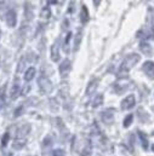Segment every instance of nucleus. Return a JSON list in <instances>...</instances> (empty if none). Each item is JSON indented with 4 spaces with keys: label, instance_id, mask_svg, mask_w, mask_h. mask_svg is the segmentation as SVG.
Listing matches in <instances>:
<instances>
[{
    "label": "nucleus",
    "instance_id": "f257e3e1",
    "mask_svg": "<svg viewBox=\"0 0 154 156\" xmlns=\"http://www.w3.org/2000/svg\"><path fill=\"white\" fill-rule=\"evenodd\" d=\"M142 35V39H154V9L149 7L146 17V24L142 32H140L138 37Z\"/></svg>",
    "mask_w": 154,
    "mask_h": 156
},
{
    "label": "nucleus",
    "instance_id": "f03ea898",
    "mask_svg": "<svg viewBox=\"0 0 154 156\" xmlns=\"http://www.w3.org/2000/svg\"><path fill=\"white\" fill-rule=\"evenodd\" d=\"M140 59H141V56L137 55V53H131V55H129V56L124 59V62L121 63L120 72H121V73H129V70H130L132 67H135V66L137 64V62H140Z\"/></svg>",
    "mask_w": 154,
    "mask_h": 156
},
{
    "label": "nucleus",
    "instance_id": "7ed1b4c3",
    "mask_svg": "<svg viewBox=\"0 0 154 156\" xmlns=\"http://www.w3.org/2000/svg\"><path fill=\"white\" fill-rule=\"evenodd\" d=\"M135 104H136L135 96H134V94H130V96H127V97H125V98L123 99L120 107H121L123 110H129V109H132V108L135 107Z\"/></svg>",
    "mask_w": 154,
    "mask_h": 156
},
{
    "label": "nucleus",
    "instance_id": "20e7f679",
    "mask_svg": "<svg viewBox=\"0 0 154 156\" xmlns=\"http://www.w3.org/2000/svg\"><path fill=\"white\" fill-rule=\"evenodd\" d=\"M5 21H6V23H7L9 27H11V28L15 27L16 23H17V15H16V11H13V10H9V11L6 12Z\"/></svg>",
    "mask_w": 154,
    "mask_h": 156
},
{
    "label": "nucleus",
    "instance_id": "39448f33",
    "mask_svg": "<svg viewBox=\"0 0 154 156\" xmlns=\"http://www.w3.org/2000/svg\"><path fill=\"white\" fill-rule=\"evenodd\" d=\"M142 70L143 73L148 76L149 79H154V63L151 61H147L143 63L142 66Z\"/></svg>",
    "mask_w": 154,
    "mask_h": 156
},
{
    "label": "nucleus",
    "instance_id": "423d86ee",
    "mask_svg": "<svg viewBox=\"0 0 154 156\" xmlns=\"http://www.w3.org/2000/svg\"><path fill=\"white\" fill-rule=\"evenodd\" d=\"M71 67H72L71 61H69V59H64V61L61 63V66H60V72H61V74H62V75L68 74V72L71 70Z\"/></svg>",
    "mask_w": 154,
    "mask_h": 156
},
{
    "label": "nucleus",
    "instance_id": "0eeeda50",
    "mask_svg": "<svg viewBox=\"0 0 154 156\" xmlns=\"http://www.w3.org/2000/svg\"><path fill=\"white\" fill-rule=\"evenodd\" d=\"M51 58L55 62H57L60 59V55H58V40H56V42L51 47Z\"/></svg>",
    "mask_w": 154,
    "mask_h": 156
},
{
    "label": "nucleus",
    "instance_id": "6e6552de",
    "mask_svg": "<svg viewBox=\"0 0 154 156\" xmlns=\"http://www.w3.org/2000/svg\"><path fill=\"white\" fill-rule=\"evenodd\" d=\"M140 48L142 50V52H143L146 56H151V55H152V47H151L149 42L141 41V44H140Z\"/></svg>",
    "mask_w": 154,
    "mask_h": 156
},
{
    "label": "nucleus",
    "instance_id": "1a4fd4ad",
    "mask_svg": "<svg viewBox=\"0 0 154 156\" xmlns=\"http://www.w3.org/2000/svg\"><path fill=\"white\" fill-rule=\"evenodd\" d=\"M35 68L34 67H31V68H28L27 70H26V73H24V80L26 81H32L33 78L35 76Z\"/></svg>",
    "mask_w": 154,
    "mask_h": 156
},
{
    "label": "nucleus",
    "instance_id": "9d476101",
    "mask_svg": "<svg viewBox=\"0 0 154 156\" xmlns=\"http://www.w3.org/2000/svg\"><path fill=\"white\" fill-rule=\"evenodd\" d=\"M80 20H81V23H82V24H85V23L89 21V12H87L86 6H84V5H82V7H81V15H80Z\"/></svg>",
    "mask_w": 154,
    "mask_h": 156
},
{
    "label": "nucleus",
    "instance_id": "9b49d317",
    "mask_svg": "<svg viewBox=\"0 0 154 156\" xmlns=\"http://www.w3.org/2000/svg\"><path fill=\"white\" fill-rule=\"evenodd\" d=\"M96 87H97V80H96V79H94V80H91V81H90L89 86L86 87V94L92 93V92L96 90Z\"/></svg>",
    "mask_w": 154,
    "mask_h": 156
},
{
    "label": "nucleus",
    "instance_id": "f8f14e48",
    "mask_svg": "<svg viewBox=\"0 0 154 156\" xmlns=\"http://www.w3.org/2000/svg\"><path fill=\"white\" fill-rule=\"evenodd\" d=\"M138 136H140V139H141V143H142V148H143V149H147L148 145H149V143H148V139H147L146 134H145L143 132L138 131Z\"/></svg>",
    "mask_w": 154,
    "mask_h": 156
},
{
    "label": "nucleus",
    "instance_id": "ddd939ff",
    "mask_svg": "<svg viewBox=\"0 0 154 156\" xmlns=\"http://www.w3.org/2000/svg\"><path fill=\"white\" fill-rule=\"evenodd\" d=\"M113 110L114 109H107L103 114H102V117L106 122H109L111 120H113Z\"/></svg>",
    "mask_w": 154,
    "mask_h": 156
},
{
    "label": "nucleus",
    "instance_id": "4468645a",
    "mask_svg": "<svg viewBox=\"0 0 154 156\" xmlns=\"http://www.w3.org/2000/svg\"><path fill=\"white\" fill-rule=\"evenodd\" d=\"M81 38H82L81 30H78L77 35L74 37V42H75V46H74V51H78V50H79V46H80V42H81Z\"/></svg>",
    "mask_w": 154,
    "mask_h": 156
},
{
    "label": "nucleus",
    "instance_id": "2eb2a0df",
    "mask_svg": "<svg viewBox=\"0 0 154 156\" xmlns=\"http://www.w3.org/2000/svg\"><path fill=\"white\" fill-rule=\"evenodd\" d=\"M132 121H134V115H132V114H129L127 116L125 117V120H124V122H123V126H124L125 128H127V127L132 123Z\"/></svg>",
    "mask_w": 154,
    "mask_h": 156
},
{
    "label": "nucleus",
    "instance_id": "dca6fc26",
    "mask_svg": "<svg viewBox=\"0 0 154 156\" xmlns=\"http://www.w3.org/2000/svg\"><path fill=\"white\" fill-rule=\"evenodd\" d=\"M102 99H103V96H102V94H98V96L95 98V102L92 103V107H95V108L98 107V105L102 103Z\"/></svg>",
    "mask_w": 154,
    "mask_h": 156
},
{
    "label": "nucleus",
    "instance_id": "f3484780",
    "mask_svg": "<svg viewBox=\"0 0 154 156\" xmlns=\"http://www.w3.org/2000/svg\"><path fill=\"white\" fill-rule=\"evenodd\" d=\"M9 138H10L9 133H5V134L2 136V138H1V145H2V147H6V145H7V143H9Z\"/></svg>",
    "mask_w": 154,
    "mask_h": 156
},
{
    "label": "nucleus",
    "instance_id": "a211bd4d",
    "mask_svg": "<svg viewBox=\"0 0 154 156\" xmlns=\"http://www.w3.org/2000/svg\"><path fill=\"white\" fill-rule=\"evenodd\" d=\"M53 155L55 156H66V153H64V150H62V149H56V150L53 151Z\"/></svg>",
    "mask_w": 154,
    "mask_h": 156
},
{
    "label": "nucleus",
    "instance_id": "6ab92c4d",
    "mask_svg": "<svg viewBox=\"0 0 154 156\" xmlns=\"http://www.w3.org/2000/svg\"><path fill=\"white\" fill-rule=\"evenodd\" d=\"M71 38H72V33L69 32L68 34H67V37H66V39H64V41H63V45L67 47L68 45H69V40H71Z\"/></svg>",
    "mask_w": 154,
    "mask_h": 156
},
{
    "label": "nucleus",
    "instance_id": "aec40b11",
    "mask_svg": "<svg viewBox=\"0 0 154 156\" xmlns=\"http://www.w3.org/2000/svg\"><path fill=\"white\" fill-rule=\"evenodd\" d=\"M153 137H154V132H153Z\"/></svg>",
    "mask_w": 154,
    "mask_h": 156
}]
</instances>
